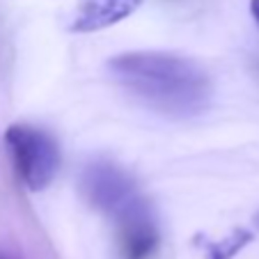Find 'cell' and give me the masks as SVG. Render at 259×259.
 I'll return each instance as SVG.
<instances>
[{"instance_id":"52a82bcc","label":"cell","mask_w":259,"mask_h":259,"mask_svg":"<svg viewBox=\"0 0 259 259\" xmlns=\"http://www.w3.org/2000/svg\"><path fill=\"white\" fill-rule=\"evenodd\" d=\"M250 14H252L254 23L259 25V0H250Z\"/></svg>"},{"instance_id":"5b68a950","label":"cell","mask_w":259,"mask_h":259,"mask_svg":"<svg viewBox=\"0 0 259 259\" xmlns=\"http://www.w3.org/2000/svg\"><path fill=\"white\" fill-rule=\"evenodd\" d=\"M142 3L145 0H80L73 12L69 30L76 34L101 32L136 14Z\"/></svg>"},{"instance_id":"3957f363","label":"cell","mask_w":259,"mask_h":259,"mask_svg":"<svg viewBox=\"0 0 259 259\" xmlns=\"http://www.w3.org/2000/svg\"><path fill=\"white\" fill-rule=\"evenodd\" d=\"M80 193L92 209L108 215L110 220L122 218L124 213L145 202L136 186V179L122 165L108 158H97L85 165L80 175Z\"/></svg>"},{"instance_id":"6da1fadb","label":"cell","mask_w":259,"mask_h":259,"mask_svg":"<svg viewBox=\"0 0 259 259\" xmlns=\"http://www.w3.org/2000/svg\"><path fill=\"white\" fill-rule=\"evenodd\" d=\"M106 67L128 97L167 119L200 117L213 99L206 69L184 55L128 51L110 58Z\"/></svg>"},{"instance_id":"277c9868","label":"cell","mask_w":259,"mask_h":259,"mask_svg":"<svg viewBox=\"0 0 259 259\" xmlns=\"http://www.w3.org/2000/svg\"><path fill=\"white\" fill-rule=\"evenodd\" d=\"M115 227L119 259H152L156 254L161 236L154 211L147 200L115 220Z\"/></svg>"},{"instance_id":"7a4b0ae2","label":"cell","mask_w":259,"mask_h":259,"mask_svg":"<svg viewBox=\"0 0 259 259\" xmlns=\"http://www.w3.org/2000/svg\"><path fill=\"white\" fill-rule=\"evenodd\" d=\"M5 147L16 175L28 191L39 193L53 184L60 172L62 154L58 140L49 131L32 124H12L5 131Z\"/></svg>"},{"instance_id":"ba28073f","label":"cell","mask_w":259,"mask_h":259,"mask_svg":"<svg viewBox=\"0 0 259 259\" xmlns=\"http://www.w3.org/2000/svg\"><path fill=\"white\" fill-rule=\"evenodd\" d=\"M0 259H21V257L14 252H10V250H5V248H0Z\"/></svg>"},{"instance_id":"9c48e42d","label":"cell","mask_w":259,"mask_h":259,"mask_svg":"<svg viewBox=\"0 0 259 259\" xmlns=\"http://www.w3.org/2000/svg\"><path fill=\"white\" fill-rule=\"evenodd\" d=\"M257 223H259V215H257Z\"/></svg>"},{"instance_id":"8992f818","label":"cell","mask_w":259,"mask_h":259,"mask_svg":"<svg viewBox=\"0 0 259 259\" xmlns=\"http://www.w3.org/2000/svg\"><path fill=\"white\" fill-rule=\"evenodd\" d=\"M250 241H252V234H250V232L234 230V232H232V236L211 243L206 252H209V259H232V257H236V254H239V250H243Z\"/></svg>"}]
</instances>
